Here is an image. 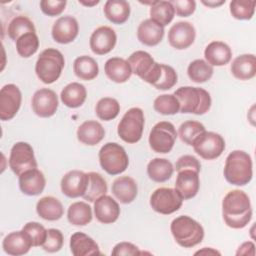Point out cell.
Returning a JSON list of instances; mask_svg holds the SVG:
<instances>
[{
	"instance_id": "9",
	"label": "cell",
	"mask_w": 256,
	"mask_h": 256,
	"mask_svg": "<svg viewBox=\"0 0 256 256\" xmlns=\"http://www.w3.org/2000/svg\"><path fill=\"white\" fill-rule=\"evenodd\" d=\"M177 132L174 125L168 121L158 122L149 134V145L157 153H169L176 141Z\"/></svg>"
},
{
	"instance_id": "51",
	"label": "cell",
	"mask_w": 256,
	"mask_h": 256,
	"mask_svg": "<svg viewBox=\"0 0 256 256\" xmlns=\"http://www.w3.org/2000/svg\"><path fill=\"white\" fill-rule=\"evenodd\" d=\"M114 256L121 255H140L142 252L139 251L138 247L130 242H120L116 244L111 252Z\"/></svg>"
},
{
	"instance_id": "15",
	"label": "cell",
	"mask_w": 256,
	"mask_h": 256,
	"mask_svg": "<svg viewBox=\"0 0 256 256\" xmlns=\"http://www.w3.org/2000/svg\"><path fill=\"white\" fill-rule=\"evenodd\" d=\"M196 37L194 26L187 21H179L171 26L168 32L169 44L177 49L183 50L190 47Z\"/></svg>"
},
{
	"instance_id": "28",
	"label": "cell",
	"mask_w": 256,
	"mask_h": 256,
	"mask_svg": "<svg viewBox=\"0 0 256 256\" xmlns=\"http://www.w3.org/2000/svg\"><path fill=\"white\" fill-rule=\"evenodd\" d=\"M70 249L74 256L101 254L97 243L91 237L82 232H76L71 236Z\"/></svg>"
},
{
	"instance_id": "22",
	"label": "cell",
	"mask_w": 256,
	"mask_h": 256,
	"mask_svg": "<svg viewBox=\"0 0 256 256\" xmlns=\"http://www.w3.org/2000/svg\"><path fill=\"white\" fill-rule=\"evenodd\" d=\"M2 247L5 253L13 256H19L26 254L33 245L27 234L21 230L11 232L6 235L3 239Z\"/></svg>"
},
{
	"instance_id": "42",
	"label": "cell",
	"mask_w": 256,
	"mask_h": 256,
	"mask_svg": "<svg viewBox=\"0 0 256 256\" xmlns=\"http://www.w3.org/2000/svg\"><path fill=\"white\" fill-rule=\"evenodd\" d=\"M153 107L156 112L162 115H174L180 111L179 101L174 94L158 96L153 102Z\"/></svg>"
},
{
	"instance_id": "25",
	"label": "cell",
	"mask_w": 256,
	"mask_h": 256,
	"mask_svg": "<svg viewBox=\"0 0 256 256\" xmlns=\"http://www.w3.org/2000/svg\"><path fill=\"white\" fill-rule=\"evenodd\" d=\"M206 62L211 66H223L230 62L232 51L230 47L222 41H213L209 43L204 51Z\"/></svg>"
},
{
	"instance_id": "16",
	"label": "cell",
	"mask_w": 256,
	"mask_h": 256,
	"mask_svg": "<svg viewBox=\"0 0 256 256\" xmlns=\"http://www.w3.org/2000/svg\"><path fill=\"white\" fill-rule=\"evenodd\" d=\"M89 176L80 170H71L61 179V191L69 198L83 196L87 190Z\"/></svg>"
},
{
	"instance_id": "50",
	"label": "cell",
	"mask_w": 256,
	"mask_h": 256,
	"mask_svg": "<svg viewBox=\"0 0 256 256\" xmlns=\"http://www.w3.org/2000/svg\"><path fill=\"white\" fill-rule=\"evenodd\" d=\"M176 171L179 172L181 170H194L196 172H200L201 165L199 160L192 155H183L176 162Z\"/></svg>"
},
{
	"instance_id": "46",
	"label": "cell",
	"mask_w": 256,
	"mask_h": 256,
	"mask_svg": "<svg viewBox=\"0 0 256 256\" xmlns=\"http://www.w3.org/2000/svg\"><path fill=\"white\" fill-rule=\"evenodd\" d=\"M177 79L178 76L173 67L161 64V74L153 86L158 90H168L177 83Z\"/></svg>"
},
{
	"instance_id": "2",
	"label": "cell",
	"mask_w": 256,
	"mask_h": 256,
	"mask_svg": "<svg viewBox=\"0 0 256 256\" xmlns=\"http://www.w3.org/2000/svg\"><path fill=\"white\" fill-rule=\"evenodd\" d=\"M224 177L232 185L244 186L248 184L253 176L252 159L243 150H234L226 158L224 166Z\"/></svg>"
},
{
	"instance_id": "17",
	"label": "cell",
	"mask_w": 256,
	"mask_h": 256,
	"mask_svg": "<svg viewBox=\"0 0 256 256\" xmlns=\"http://www.w3.org/2000/svg\"><path fill=\"white\" fill-rule=\"evenodd\" d=\"M117 35L109 26H100L90 36V48L97 55L109 53L116 45Z\"/></svg>"
},
{
	"instance_id": "20",
	"label": "cell",
	"mask_w": 256,
	"mask_h": 256,
	"mask_svg": "<svg viewBox=\"0 0 256 256\" xmlns=\"http://www.w3.org/2000/svg\"><path fill=\"white\" fill-rule=\"evenodd\" d=\"M199 173L194 170H181L178 172L175 189L181 195L183 200L193 198L199 190Z\"/></svg>"
},
{
	"instance_id": "37",
	"label": "cell",
	"mask_w": 256,
	"mask_h": 256,
	"mask_svg": "<svg viewBox=\"0 0 256 256\" xmlns=\"http://www.w3.org/2000/svg\"><path fill=\"white\" fill-rule=\"evenodd\" d=\"M87 174L89 176L88 187L82 197L89 202H94L96 199L106 194L107 183L103 176L97 172H89Z\"/></svg>"
},
{
	"instance_id": "29",
	"label": "cell",
	"mask_w": 256,
	"mask_h": 256,
	"mask_svg": "<svg viewBox=\"0 0 256 256\" xmlns=\"http://www.w3.org/2000/svg\"><path fill=\"white\" fill-rule=\"evenodd\" d=\"M233 76L239 80H249L256 74V58L254 54H242L231 64Z\"/></svg>"
},
{
	"instance_id": "54",
	"label": "cell",
	"mask_w": 256,
	"mask_h": 256,
	"mask_svg": "<svg viewBox=\"0 0 256 256\" xmlns=\"http://www.w3.org/2000/svg\"><path fill=\"white\" fill-rule=\"evenodd\" d=\"M197 254H205V255H209V254H218V255H220V253L218 252V251H216V250H213L212 248H208L207 249V247H205L204 249H202V250H199V251H197V252H195V255H197Z\"/></svg>"
},
{
	"instance_id": "33",
	"label": "cell",
	"mask_w": 256,
	"mask_h": 256,
	"mask_svg": "<svg viewBox=\"0 0 256 256\" xmlns=\"http://www.w3.org/2000/svg\"><path fill=\"white\" fill-rule=\"evenodd\" d=\"M174 168L172 163L165 158H154L147 165V174L154 182H165L171 178Z\"/></svg>"
},
{
	"instance_id": "24",
	"label": "cell",
	"mask_w": 256,
	"mask_h": 256,
	"mask_svg": "<svg viewBox=\"0 0 256 256\" xmlns=\"http://www.w3.org/2000/svg\"><path fill=\"white\" fill-rule=\"evenodd\" d=\"M112 193L123 204L131 203L137 196L138 186L130 176H120L113 181Z\"/></svg>"
},
{
	"instance_id": "26",
	"label": "cell",
	"mask_w": 256,
	"mask_h": 256,
	"mask_svg": "<svg viewBox=\"0 0 256 256\" xmlns=\"http://www.w3.org/2000/svg\"><path fill=\"white\" fill-rule=\"evenodd\" d=\"M105 136V130L103 126L95 121L88 120L83 122L77 129L78 140L88 146H94L102 141Z\"/></svg>"
},
{
	"instance_id": "41",
	"label": "cell",
	"mask_w": 256,
	"mask_h": 256,
	"mask_svg": "<svg viewBox=\"0 0 256 256\" xmlns=\"http://www.w3.org/2000/svg\"><path fill=\"white\" fill-rule=\"evenodd\" d=\"M39 48V39L36 33L30 32L22 35L16 41L17 53L23 57L28 58L35 54Z\"/></svg>"
},
{
	"instance_id": "34",
	"label": "cell",
	"mask_w": 256,
	"mask_h": 256,
	"mask_svg": "<svg viewBox=\"0 0 256 256\" xmlns=\"http://www.w3.org/2000/svg\"><path fill=\"white\" fill-rule=\"evenodd\" d=\"M73 71L81 80L89 81L97 77L99 67L97 62L90 56L83 55L77 57L73 63Z\"/></svg>"
},
{
	"instance_id": "11",
	"label": "cell",
	"mask_w": 256,
	"mask_h": 256,
	"mask_svg": "<svg viewBox=\"0 0 256 256\" xmlns=\"http://www.w3.org/2000/svg\"><path fill=\"white\" fill-rule=\"evenodd\" d=\"M183 198L176 189L161 187L156 189L150 197L152 209L160 214L168 215L180 209Z\"/></svg>"
},
{
	"instance_id": "4",
	"label": "cell",
	"mask_w": 256,
	"mask_h": 256,
	"mask_svg": "<svg viewBox=\"0 0 256 256\" xmlns=\"http://www.w3.org/2000/svg\"><path fill=\"white\" fill-rule=\"evenodd\" d=\"M170 230L175 241L184 248L194 247L204 238V229L201 224L186 215L176 217L171 222Z\"/></svg>"
},
{
	"instance_id": "14",
	"label": "cell",
	"mask_w": 256,
	"mask_h": 256,
	"mask_svg": "<svg viewBox=\"0 0 256 256\" xmlns=\"http://www.w3.org/2000/svg\"><path fill=\"white\" fill-rule=\"evenodd\" d=\"M58 96L48 88L37 90L32 97V109L34 113L42 118L53 116L58 109Z\"/></svg>"
},
{
	"instance_id": "7",
	"label": "cell",
	"mask_w": 256,
	"mask_h": 256,
	"mask_svg": "<svg viewBox=\"0 0 256 256\" xmlns=\"http://www.w3.org/2000/svg\"><path fill=\"white\" fill-rule=\"evenodd\" d=\"M127 61L132 73L149 84L156 83L161 74V64L155 62L148 52L138 50L132 53Z\"/></svg>"
},
{
	"instance_id": "19",
	"label": "cell",
	"mask_w": 256,
	"mask_h": 256,
	"mask_svg": "<svg viewBox=\"0 0 256 256\" xmlns=\"http://www.w3.org/2000/svg\"><path fill=\"white\" fill-rule=\"evenodd\" d=\"M94 214L99 222L111 224L120 216V207L111 196L103 195L94 201Z\"/></svg>"
},
{
	"instance_id": "18",
	"label": "cell",
	"mask_w": 256,
	"mask_h": 256,
	"mask_svg": "<svg viewBox=\"0 0 256 256\" xmlns=\"http://www.w3.org/2000/svg\"><path fill=\"white\" fill-rule=\"evenodd\" d=\"M79 32L77 20L70 16H62L58 18L52 27V37L60 44H68L75 40Z\"/></svg>"
},
{
	"instance_id": "35",
	"label": "cell",
	"mask_w": 256,
	"mask_h": 256,
	"mask_svg": "<svg viewBox=\"0 0 256 256\" xmlns=\"http://www.w3.org/2000/svg\"><path fill=\"white\" fill-rule=\"evenodd\" d=\"M67 218L73 225L85 226L92 220V209L85 202H74L68 208Z\"/></svg>"
},
{
	"instance_id": "55",
	"label": "cell",
	"mask_w": 256,
	"mask_h": 256,
	"mask_svg": "<svg viewBox=\"0 0 256 256\" xmlns=\"http://www.w3.org/2000/svg\"><path fill=\"white\" fill-rule=\"evenodd\" d=\"M79 3H80V4H82V5H85V6H93V5H96V4H98V3H99V1H98V0H96V1H93V2H85V1H79Z\"/></svg>"
},
{
	"instance_id": "31",
	"label": "cell",
	"mask_w": 256,
	"mask_h": 256,
	"mask_svg": "<svg viewBox=\"0 0 256 256\" xmlns=\"http://www.w3.org/2000/svg\"><path fill=\"white\" fill-rule=\"evenodd\" d=\"M87 91L84 85L72 82L66 85L61 91L60 98L63 104L69 108H78L86 100Z\"/></svg>"
},
{
	"instance_id": "32",
	"label": "cell",
	"mask_w": 256,
	"mask_h": 256,
	"mask_svg": "<svg viewBox=\"0 0 256 256\" xmlns=\"http://www.w3.org/2000/svg\"><path fill=\"white\" fill-rule=\"evenodd\" d=\"M104 15L114 24L125 23L130 15V5L125 0H108L104 8Z\"/></svg>"
},
{
	"instance_id": "40",
	"label": "cell",
	"mask_w": 256,
	"mask_h": 256,
	"mask_svg": "<svg viewBox=\"0 0 256 256\" xmlns=\"http://www.w3.org/2000/svg\"><path fill=\"white\" fill-rule=\"evenodd\" d=\"M96 115L103 121H110L115 119L120 112L119 102L111 97L101 98L95 107Z\"/></svg>"
},
{
	"instance_id": "52",
	"label": "cell",
	"mask_w": 256,
	"mask_h": 256,
	"mask_svg": "<svg viewBox=\"0 0 256 256\" xmlns=\"http://www.w3.org/2000/svg\"><path fill=\"white\" fill-rule=\"evenodd\" d=\"M255 245L251 241L244 242L241 246H239L236 255H254L255 254Z\"/></svg>"
},
{
	"instance_id": "23",
	"label": "cell",
	"mask_w": 256,
	"mask_h": 256,
	"mask_svg": "<svg viewBox=\"0 0 256 256\" xmlns=\"http://www.w3.org/2000/svg\"><path fill=\"white\" fill-rule=\"evenodd\" d=\"M164 36V27L154 20L145 19L142 21L137 29L138 40L146 46L158 45Z\"/></svg>"
},
{
	"instance_id": "39",
	"label": "cell",
	"mask_w": 256,
	"mask_h": 256,
	"mask_svg": "<svg viewBox=\"0 0 256 256\" xmlns=\"http://www.w3.org/2000/svg\"><path fill=\"white\" fill-rule=\"evenodd\" d=\"M7 32H8V36L13 41L16 42L19 37H21L26 33H30V32L36 33V29L33 22L28 17L19 15L14 17L10 21V23L8 24Z\"/></svg>"
},
{
	"instance_id": "48",
	"label": "cell",
	"mask_w": 256,
	"mask_h": 256,
	"mask_svg": "<svg viewBox=\"0 0 256 256\" xmlns=\"http://www.w3.org/2000/svg\"><path fill=\"white\" fill-rule=\"evenodd\" d=\"M67 2L66 1H56V0H42L40 2L41 11L50 17L60 15L65 7Z\"/></svg>"
},
{
	"instance_id": "1",
	"label": "cell",
	"mask_w": 256,
	"mask_h": 256,
	"mask_svg": "<svg viewBox=\"0 0 256 256\" xmlns=\"http://www.w3.org/2000/svg\"><path fill=\"white\" fill-rule=\"evenodd\" d=\"M222 215L227 226L241 229L252 218V207L248 195L239 189L229 191L222 201Z\"/></svg>"
},
{
	"instance_id": "44",
	"label": "cell",
	"mask_w": 256,
	"mask_h": 256,
	"mask_svg": "<svg viewBox=\"0 0 256 256\" xmlns=\"http://www.w3.org/2000/svg\"><path fill=\"white\" fill-rule=\"evenodd\" d=\"M254 0H233L230 2V13L238 20H250L255 11Z\"/></svg>"
},
{
	"instance_id": "12",
	"label": "cell",
	"mask_w": 256,
	"mask_h": 256,
	"mask_svg": "<svg viewBox=\"0 0 256 256\" xmlns=\"http://www.w3.org/2000/svg\"><path fill=\"white\" fill-rule=\"evenodd\" d=\"M9 167L17 176L27 170L37 168V161L30 144L17 142L13 145L9 156Z\"/></svg>"
},
{
	"instance_id": "10",
	"label": "cell",
	"mask_w": 256,
	"mask_h": 256,
	"mask_svg": "<svg viewBox=\"0 0 256 256\" xmlns=\"http://www.w3.org/2000/svg\"><path fill=\"white\" fill-rule=\"evenodd\" d=\"M194 151L206 160L218 158L225 149V141L220 134L204 131L192 143Z\"/></svg>"
},
{
	"instance_id": "3",
	"label": "cell",
	"mask_w": 256,
	"mask_h": 256,
	"mask_svg": "<svg viewBox=\"0 0 256 256\" xmlns=\"http://www.w3.org/2000/svg\"><path fill=\"white\" fill-rule=\"evenodd\" d=\"M179 101L181 113H192L202 115L211 107L210 94L203 88L184 86L174 92Z\"/></svg>"
},
{
	"instance_id": "49",
	"label": "cell",
	"mask_w": 256,
	"mask_h": 256,
	"mask_svg": "<svg viewBox=\"0 0 256 256\" xmlns=\"http://www.w3.org/2000/svg\"><path fill=\"white\" fill-rule=\"evenodd\" d=\"M170 2L176 14L180 17H188L192 15L196 9V2L194 0H173Z\"/></svg>"
},
{
	"instance_id": "53",
	"label": "cell",
	"mask_w": 256,
	"mask_h": 256,
	"mask_svg": "<svg viewBox=\"0 0 256 256\" xmlns=\"http://www.w3.org/2000/svg\"><path fill=\"white\" fill-rule=\"evenodd\" d=\"M202 3L208 7H211V8H216L222 4L225 3V0L224 1H202Z\"/></svg>"
},
{
	"instance_id": "38",
	"label": "cell",
	"mask_w": 256,
	"mask_h": 256,
	"mask_svg": "<svg viewBox=\"0 0 256 256\" xmlns=\"http://www.w3.org/2000/svg\"><path fill=\"white\" fill-rule=\"evenodd\" d=\"M213 67L205 60L196 59L192 61L187 68L188 77L195 83H204L213 75Z\"/></svg>"
},
{
	"instance_id": "43",
	"label": "cell",
	"mask_w": 256,
	"mask_h": 256,
	"mask_svg": "<svg viewBox=\"0 0 256 256\" xmlns=\"http://www.w3.org/2000/svg\"><path fill=\"white\" fill-rule=\"evenodd\" d=\"M204 131H206V129L202 123L194 120H189L183 122L180 125L178 135L185 144L192 146L193 141Z\"/></svg>"
},
{
	"instance_id": "47",
	"label": "cell",
	"mask_w": 256,
	"mask_h": 256,
	"mask_svg": "<svg viewBox=\"0 0 256 256\" xmlns=\"http://www.w3.org/2000/svg\"><path fill=\"white\" fill-rule=\"evenodd\" d=\"M63 242L64 238L62 232L58 229L51 228L47 230V237L45 242L42 244V248L49 253H54L62 248Z\"/></svg>"
},
{
	"instance_id": "21",
	"label": "cell",
	"mask_w": 256,
	"mask_h": 256,
	"mask_svg": "<svg viewBox=\"0 0 256 256\" xmlns=\"http://www.w3.org/2000/svg\"><path fill=\"white\" fill-rule=\"evenodd\" d=\"M46 180L43 173L37 168L27 170L19 176L20 190L28 196H36L43 192Z\"/></svg>"
},
{
	"instance_id": "13",
	"label": "cell",
	"mask_w": 256,
	"mask_h": 256,
	"mask_svg": "<svg viewBox=\"0 0 256 256\" xmlns=\"http://www.w3.org/2000/svg\"><path fill=\"white\" fill-rule=\"evenodd\" d=\"M22 101L21 91L15 84H7L0 90V118L11 120L18 112Z\"/></svg>"
},
{
	"instance_id": "6",
	"label": "cell",
	"mask_w": 256,
	"mask_h": 256,
	"mask_svg": "<svg viewBox=\"0 0 256 256\" xmlns=\"http://www.w3.org/2000/svg\"><path fill=\"white\" fill-rule=\"evenodd\" d=\"M99 163L108 174L118 175L127 169L129 159L125 149L120 144L108 142L99 151Z\"/></svg>"
},
{
	"instance_id": "27",
	"label": "cell",
	"mask_w": 256,
	"mask_h": 256,
	"mask_svg": "<svg viewBox=\"0 0 256 256\" xmlns=\"http://www.w3.org/2000/svg\"><path fill=\"white\" fill-rule=\"evenodd\" d=\"M104 71L106 76L116 83L126 82L132 74L128 61L120 57L108 59L104 65Z\"/></svg>"
},
{
	"instance_id": "5",
	"label": "cell",
	"mask_w": 256,
	"mask_h": 256,
	"mask_svg": "<svg viewBox=\"0 0 256 256\" xmlns=\"http://www.w3.org/2000/svg\"><path fill=\"white\" fill-rule=\"evenodd\" d=\"M64 65L63 54L55 48H48L40 53L36 61L35 72L43 83L52 84L60 77Z\"/></svg>"
},
{
	"instance_id": "36",
	"label": "cell",
	"mask_w": 256,
	"mask_h": 256,
	"mask_svg": "<svg viewBox=\"0 0 256 256\" xmlns=\"http://www.w3.org/2000/svg\"><path fill=\"white\" fill-rule=\"evenodd\" d=\"M175 10L170 1H154L150 7V17L161 26L168 25L174 18Z\"/></svg>"
},
{
	"instance_id": "8",
	"label": "cell",
	"mask_w": 256,
	"mask_h": 256,
	"mask_svg": "<svg viewBox=\"0 0 256 256\" xmlns=\"http://www.w3.org/2000/svg\"><path fill=\"white\" fill-rule=\"evenodd\" d=\"M144 123L143 110L138 107L130 108L120 120L117 133L124 142L130 144L136 143L142 137Z\"/></svg>"
},
{
	"instance_id": "30",
	"label": "cell",
	"mask_w": 256,
	"mask_h": 256,
	"mask_svg": "<svg viewBox=\"0 0 256 256\" xmlns=\"http://www.w3.org/2000/svg\"><path fill=\"white\" fill-rule=\"evenodd\" d=\"M36 211L42 219L48 221L59 220L64 214L62 203L57 198L52 196L42 197L37 202Z\"/></svg>"
},
{
	"instance_id": "45",
	"label": "cell",
	"mask_w": 256,
	"mask_h": 256,
	"mask_svg": "<svg viewBox=\"0 0 256 256\" xmlns=\"http://www.w3.org/2000/svg\"><path fill=\"white\" fill-rule=\"evenodd\" d=\"M22 230L27 234L33 247L42 246L47 237V230L38 222H28L24 225Z\"/></svg>"
}]
</instances>
